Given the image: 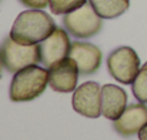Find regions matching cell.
<instances>
[{
    "mask_svg": "<svg viewBox=\"0 0 147 140\" xmlns=\"http://www.w3.org/2000/svg\"><path fill=\"white\" fill-rule=\"evenodd\" d=\"M140 67L137 53L129 46L117 47L107 57V69L110 76L121 85H131Z\"/></svg>",
    "mask_w": 147,
    "mask_h": 140,
    "instance_id": "5",
    "label": "cell"
},
{
    "mask_svg": "<svg viewBox=\"0 0 147 140\" xmlns=\"http://www.w3.org/2000/svg\"><path fill=\"white\" fill-rule=\"evenodd\" d=\"M71 106L79 114L97 119L101 114V87L96 82H86L80 85L71 99Z\"/></svg>",
    "mask_w": 147,
    "mask_h": 140,
    "instance_id": "6",
    "label": "cell"
},
{
    "mask_svg": "<svg viewBox=\"0 0 147 140\" xmlns=\"http://www.w3.org/2000/svg\"><path fill=\"white\" fill-rule=\"evenodd\" d=\"M63 26L71 36L77 39H89L96 36L101 29V17L96 13L93 6L87 1L82 7L64 14Z\"/></svg>",
    "mask_w": 147,
    "mask_h": 140,
    "instance_id": "4",
    "label": "cell"
},
{
    "mask_svg": "<svg viewBox=\"0 0 147 140\" xmlns=\"http://www.w3.org/2000/svg\"><path fill=\"white\" fill-rule=\"evenodd\" d=\"M49 85V70L37 64L24 67L14 73L9 96L11 101H30L39 97Z\"/></svg>",
    "mask_w": 147,
    "mask_h": 140,
    "instance_id": "2",
    "label": "cell"
},
{
    "mask_svg": "<svg viewBox=\"0 0 147 140\" xmlns=\"http://www.w3.org/2000/svg\"><path fill=\"white\" fill-rule=\"evenodd\" d=\"M147 124V106L146 103H133L129 104L123 114L113 122L114 130L123 136L130 137L133 135H139V132Z\"/></svg>",
    "mask_w": 147,
    "mask_h": 140,
    "instance_id": "9",
    "label": "cell"
},
{
    "mask_svg": "<svg viewBox=\"0 0 147 140\" xmlns=\"http://www.w3.org/2000/svg\"><path fill=\"white\" fill-rule=\"evenodd\" d=\"M79 74L76 62L67 56L49 69V86L54 92L70 93L76 90Z\"/></svg>",
    "mask_w": 147,
    "mask_h": 140,
    "instance_id": "8",
    "label": "cell"
},
{
    "mask_svg": "<svg viewBox=\"0 0 147 140\" xmlns=\"http://www.w3.org/2000/svg\"><path fill=\"white\" fill-rule=\"evenodd\" d=\"M69 57H71L79 69L82 76H90L96 73L101 64V50L92 43L73 42Z\"/></svg>",
    "mask_w": 147,
    "mask_h": 140,
    "instance_id": "10",
    "label": "cell"
},
{
    "mask_svg": "<svg viewBox=\"0 0 147 140\" xmlns=\"http://www.w3.org/2000/svg\"><path fill=\"white\" fill-rule=\"evenodd\" d=\"M19 1L29 9H45L46 6H49V0H19Z\"/></svg>",
    "mask_w": 147,
    "mask_h": 140,
    "instance_id": "15",
    "label": "cell"
},
{
    "mask_svg": "<svg viewBox=\"0 0 147 140\" xmlns=\"http://www.w3.org/2000/svg\"><path fill=\"white\" fill-rule=\"evenodd\" d=\"M54 20L42 9L22 11L10 29V37L20 45H39L54 32Z\"/></svg>",
    "mask_w": 147,
    "mask_h": 140,
    "instance_id": "1",
    "label": "cell"
},
{
    "mask_svg": "<svg viewBox=\"0 0 147 140\" xmlns=\"http://www.w3.org/2000/svg\"><path fill=\"white\" fill-rule=\"evenodd\" d=\"M4 67V64H3V57H1V49H0V73H1V69Z\"/></svg>",
    "mask_w": 147,
    "mask_h": 140,
    "instance_id": "17",
    "label": "cell"
},
{
    "mask_svg": "<svg viewBox=\"0 0 147 140\" xmlns=\"http://www.w3.org/2000/svg\"><path fill=\"white\" fill-rule=\"evenodd\" d=\"M127 107V93L116 85H104L101 87V116L114 122Z\"/></svg>",
    "mask_w": 147,
    "mask_h": 140,
    "instance_id": "11",
    "label": "cell"
},
{
    "mask_svg": "<svg viewBox=\"0 0 147 140\" xmlns=\"http://www.w3.org/2000/svg\"><path fill=\"white\" fill-rule=\"evenodd\" d=\"M1 57L4 69L10 73H17L19 70L37 64L40 59L39 45H20L7 36L1 45Z\"/></svg>",
    "mask_w": 147,
    "mask_h": 140,
    "instance_id": "3",
    "label": "cell"
},
{
    "mask_svg": "<svg viewBox=\"0 0 147 140\" xmlns=\"http://www.w3.org/2000/svg\"><path fill=\"white\" fill-rule=\"evenodd\" d=\"M139 140H147V124L139 132Z\"/></svg>",
    "mask_w": 147,
    "mask_h": 140,
    "instance_id": "16",
    "label": "cell"
},
{
    "mask_svg": "<svg viewBox=\"0 0 147 140\" xmlns=\"http://www.w3.org/2000/svg\"><path fill=\"white\" fill-rule=\"evenodd\" d=\"M87 1L89 0H49V7L53 14H67Z\"/></svg>",
    "mask_w": 147,
    "mask_h": 140,
    "instance_id": "14",
    "label": "cell"
},
{
    "mask_svg": "<svg viewBox=\"0 0 147 140\" xmlns=\"http://www.w3.org/2000/svg\"><path fill=\"white\" fill-rule=\"evenodd\" d=\"M89 3L101 19H116L130 7V0H89Z\"/></svg>",
    "mask_w": 147,
    "mask_h": 140,
    "instance_id": "12",
    "label": "cell"
},
{
    "mask_svg": "<svg viewBox=\"0 0 147 140\" xmlns=\"http://www.w3.org/2000/svg\"><path fill=\"white\" fill-rule=\"evenodd\" d=\"M39 47H40V59H42L40 63L50 69L53 64L61 62L63 59L69 56L71 43H70L67 30L56 27L54 32L47 39L39 43Z\"/></svg>",
    "mask_w": 147,
    "mask_h": 140,
    "instance_id": "7",
    "label": "cell"
},
{
    "mask_svg": "<svg viewBox=\"0 0 147 140\" xmlns=\"http://www.w3.org/2000/svg\"><path fill=\"white\" fill-rule=\"evenodd\" d=\"M131 90L139 101L147 103V63L140 67L134 82L131 83Z\"/></svg>",
    "mask_w": 147,
    "mask_h": 140,
    "instance_id": "13",
    "label": "cell"
}]
</instances>
